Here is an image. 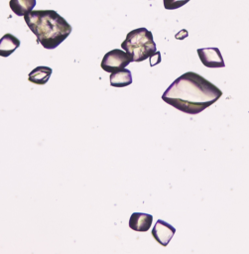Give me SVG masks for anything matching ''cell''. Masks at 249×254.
<instances>
[{
	"label": "cell",
	"instance_id": "1",
	"mask_svg": "<svg viewBox=\"0 0 249 254\" xmlns=\"http://www.w3.org/2000/svg\"><path fill=\"white\" fill-rule=\"evenodd\" d=\"M222 95V91L200 74L187 71L165 90L162 99L176 109L195 115L215 103Z\"/></svg>",
	"mask_w": 249,
	"mask_h": 254
},
{
	"label": "cell",
	"instance_id": "2",
	"mask_svg": "<svg viewBox=\"0 0 249 254\" xmlns=\"http://www.w3.org/2000/svg\"><path fill=\"white\" fill-rule=\"evenodd\" d=\"M24 20L36 36V41L47 50L56 49L71 33V26L55 10H33Z\"/></svg>",
	"mask_w": 249,
	"mask_h": 254
},
{
	"label": "cell",
	"instance_id": "3",
	"mask_svg": "<svg viewBox=\"0 0 249 254\" xmlns=\"http://www.w3.org/2000/svg\"><path fill=\"white\" fill-rule=\"evenodd\" d=\"M121 48L136 63L143 62L147 59H150L151 62L153 57L160 54L156 49L152 33L144 27L129 32L125 40L121 43Z\"/></svg>",
	"mask_w": 249,
	"mask_h": 254
},
{
	"label": "cell",
	"instance_id": "4",
	"mask_svg": "<svg viewBox=\"0 0 249 254\" xmlns=\"http://www.w3.org/2000/svg\"><path fill=\"white\" fill-rule=\"evenodd\" d=\"M132 62V57L124 50L114 49L104 55L100 66L104 71L111 73L125 68Z\"/></svg>",
	"mask_w": 249,
	"mask_h": 254
},
{
	"label": "cell",
	"instance_id": "5",
	"mask_svg": "<svg viewBox=\"0 0 249 254\" xmlns=\"http://www.w3.org/2000/svg\"><path fill=\"white\" fill-rule=\"evenodd\" d=\"M197 54L201 64L210 68L224 67L225 64L218 48H200L197 49Z\"/></svg>",
	"mask_w": 249,
	"mask_h": 254
},
{
	"label": "cell",
	"instance_id": "6",
	"mask_svg": "<svg viewBox=\"0 0 249 254\" xmlns=\"http://www.w3.org/2000/svg\"><path fill=\"white\" fill-rule=\"evenodd\" d=\"M175 233L176 228L162 219H158L152 229V236L162 246H167Z\"/></svg>",
	"mask_w": 249,
	"mask_h": 254
},
{
	"label": "cell",
	"instance_id": "7",
	"mask_svg": "<svg viewBox=\"0 0 249 254\" xmlns=\"http://www.w3.org/2000/svg\"><path fill=\"white\" fill-rule=\"evenodd\" d=\"M153 216L148 213L134 212L129 219V227L135 231L145 232L148 231L152 225Z\"/></svg>",
	"mask_w": 249,
	"mask_h": 254
},
{
	"label": "cell",
	"instance_id": "8",
	"mask_svg": "<svg viewBox=\"0 0 249 254\" xmlns=\"http://www.w3.org/2000/svg\"><path fill=\"white\" fill-rule=\"evenodd\" d=\"M20 47V40L14 35L7 33L0 38V56L9 57Z\"/></svg>",
	"mask_w": 249,
	"mask_h": 254
},
{
	"label": "cell",
	"instance_id": "9",
	"mask_svg": "<svg viewBox=\"0 0 249 254\" xmlns=\"http://www.w3.org/2000/svg\"><path fill=\"white\" fill-rule=\"evenodd\" d=\"M53 72V69L49 66L45 65H39L31 70V72L28 74V80L32 83L44 85L48 82L50 79V76Z\"/></svg>",
	"mask_w": 249,
	"mask_h": 254
},
{
	"label": "cell",
	"instance_id": "10",
	"mask_svg": "<svg viewBox=\"0 0 249 254\" xmlns=\"http://www.w3.org/2000/svg\"><path fill=\"white\" fill-rule=\"evenodd\" d=\"M132 83V73L127 68H122L110 73V85L113 87H125Z\"/></svg>",
	"mask_w": 249,
	"mask_h": 254
},
{
	"label": "cell",
	"instance_id": "11",
	"mask_svg": "<svg viewBox=\"0 0 249 254\" xmlns=\"http://www.w3.org/2000/svg\"><path fill=\"white\" fill-rule=\"evenodd\" d=\"M36 6V0H10L9 7L14 14L17 16H24Z\"/></svg>",
	"mask_w": 249,
	"mask_h": 254
},
{
	"label": "cell",
	"instance_id": "12",
	"mask_svg": "<svg viewBox=\"0 0 249 254\" xmlns=\"http://www.w3.org/2000/svg\"><path fill=\"white\" fill-rule=\"evenodd\" d=\"M189 0H163L164 7L167 10H175L186 5Z\"/></svg>",
	"mask_w": 249,
	"mask_h": 254
}]
</instances>
